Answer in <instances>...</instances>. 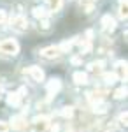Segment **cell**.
<instances>
[{
	"instance_id": "1",
	"label": "cell",
	"mask_w": 128,
	"mask_h": 132,
	"mask_svg": "<svg viewBox=\"0 0 128 132\" xmlns=\"http://www.w3.org/2000/svg\"><path fill=\"white\" fill-rule=\"evenodd\" d=\"M20 51V44L14 41V39H7V41L0 42V53H5V55H18Z\"/></svg>"
},
{
	"instance_id": "2",
	"label": "cell",
	"mask_w": 128,
	"mask_h": 132,
	"mask_svg": "<svg viewBox=\"0 0 128 132\" xmlns=\"http://www.w3.org/2000/svg\"><path fill=\"white\" fill-rule=\"evenodd\" d=\"M32 125H33V132H46L49 127V118L48 116H37L32 122Z\"/></svg>"
},
{
	"instance_id": "3",
	"label": "cell",
	"mask_w": 128,
	"mask_h": 132,
	"mask_svg": "<svg viewBox=\"0 0 128 132\" xmlns=\"http://www.w3.org/2000/svg\"><path fill=\"white\" fill-rule=\"evenodd\" d=\"M11 25H12V28L16 32H25L28 28V21H26V18H23V16H14L11 20Z\"/></svg>"
},
{
	"instance_id": "4",
	"label": "cell",
	"mask_w": 128,
	"mask_h": 132,
	"mask_svg": "<svg viewBox=\"0 0 128 132\" xmlns=\"http://www.w3.org/2000/svg\"><path fill=\"white\" fill-rule=\"evenodd\" d=\"M25 88H20L18 92H12V93H9L7 95V104H11V106H18L21 102V99H23V93H25Z\"/></svg>"
},
{
	"instance_id": "5",
	"label": "cell",
	"mask_w": 128,
	"mask_h": 132,
	"mask_svg": "<svg viewBox=\"0 0 128 132\" xmlns=\"http://www.w3.org/2000/svg\"><path fill=\"white\" fill-rule=\"evenodd\" d=\"M25 72L28 74L33 81H42V79H44V71H42L40 67H35V65H33V67H28Z\"/></svg>"
},
{
	"instance_id": "6",
	"label": "cell",
	"mask_w": 128,
	"mask_h": 132,
	"mask_svg": "<svg viewBox=\"0 0 128 132\" xmlns=\"http://www.w3.org/2000/svg\"><path fill=\"white\" fill-rule=\"evenodd\" d=\"M40 55H42L44 58H56V56H60V55H61V53H60V48H58V46H49V48L40 50Z\"/></svg>"
},
{
	"instance_id": "7",
	"label": "cell",
	"mask_w": 128,
	"mask_h": 132,
	"mask_svg": "<svg viewBox=\"0 0 128 132\" xmlns=\"http://www.w3.org/2000/svg\"><path fill=\"white\" fill-rule=\"evenodd\" d=\"M12 129H16V130H23L25 127H26V118L23 116V114H18V116H12Z\"/></svg>"
},
{
	"instance_id": "8",
	"label": "cell",
	"mask_w": 128,
	"mask_h": 132,
	"mask_svg": "<svg viewBox=\"0 0 128 132\" xmlns=\"http://www.w3.org/2000/svg\"><path fill=\"white\" fill-rule=\"evenodd\" d=\"M60 88H61L60 79H51V81L48 83V95H49V99L53 97V95H56V93H58Z\"/></svg>"
},
{
	"instance_id": "9",
	"label": "cell",
	"mask_w": 128,
	"mask_h": 132,
	"mask_svg": "<svg viewBox=\"0 0 128 132\" xmlns=\"http://www.w3.org/2000/svg\"><path fill=\"white\" fill-rule=\"evenodd\" d=\"M114 74H116V78H119V79H126V62H118Z\"/></svg>"
},
{
	"instance_id": "10",
	"label": "cell",
	"mask_w": 128,
	"mask_h": 132,
	"mask_svg": "<svg viewBox=\"0 0 128 132\" xmlns=\"http://www.w3.org/2000/svg\"><path fill=\"white\" fill-rule=\"evenodd\" d=\"M102 25H104V30H107V32H112L116 28V21H114V18H111L109 14L102 18Z\"/></svg>"
},
{
	"instance_id": "11",
	"label": "cell",
	"mask_w": 128,
	"mask_h": 132,
	"mask_svg": "<svg viewBox=\"0 0 128 132\" xmlns=\"http://www.w3.org/2000/svg\"><path fill=\"white\" fill-rule=\"evenodd\" d=\"M74 81L77 83V85H86L88 83L86 72H74Z\"/></svg>"
},
{
	"instance_id": "12",
	"label": "cell",
	"mask_w": 128,
	"mask_h": 132,
	"mask_svg": "<svg viewBox=\"0 0 128 132\" xmlns=\"http://www.w3.org/2000/svg\"><path fill=\"white\" fill-rule=\"evenodd\" d=\"M48 14H49V11H46L44 7H35L33 9V16L35 18H46Z\"/></svg>"
},
{
	"instance_id": "13",
	"label": "cell",
	"mask_w": 128,
	"mask_h": 132,
	"mask_svg": "<svg viewBox=\"0 0 128 132\" xmlns=\"http://www.w3.org/2000/svg\"><path fill=\"white\" fill-rule=\"evenodd\" d=\"M104 81H105V85H112V83L118 81V78L114 72H107V74H104Z\"/></svg>"
},
{
	"instance_id": "14",
	"label": "cell",
	"mask_w": 128,
	"mask_h": 132,
	"mask_svg": "<svg viewBox=\"0 0 128 132\" xmlns=\"http://www.w3.org/2000/svg\"><path fill=\"white\" fill-rule=\"evenodd\" d=\"M107 109H109V106L105 104V102H98V104H95V109H93V111L98 113V114H102V113H105Z\"/></svg>"
},
{
	"instance_id": "15",
	"label": "cell",
	"mask_w": 128,
	"mask_h": 132,
	"mask_svg": "<svg viewBox=\"0 0 128 132\" xmlns=\"http://www.w3.org/2000/svg\"><path fill=\"white\" fill-rule=\"evenodd\" d=\"M72 44H74V42H72V41L61 42V44H60V46H58V48H60V53H69V51L72 50Z\"/></svg>"
},
{
	"instance_id": "16",
	"label": "cell",
	"mask_w": 128,
	"mask_h": 132,
	"mask_svg": "<svg viewBox=\"0 0 128 132\" xmlns=\"http://www.w3.org/2000/svg\"><path fill=\"white\" fill-rule=\"evenodd\" d=\"M126 0H121V2H119V16H121V18H126Z\"/></svg>"
},
{
	"instance_id": "17",
	"label": "cell",
	"mask_w": 128,
	"mask_h": 132,
	"mask_svg": "<svg viewBox=\"0 0 128 132\" xmlns=\"http://www.w3.org/2000/svg\"><path fill=\"white\" fill-rule=\"evenodd\" d=\"M102 67H104V62H93V63H89V71L91 72H98Z\"/></svg>"
},
{
	"instance_id": "18",
	"label": "cell",
	"mask_w": 128,
	"mask_h": 132,
	"mask_svg": "<svg viewBox=\"0 0 128 132\" xmlns=\"http://www.w3.org/2000/svg\"><path fill=\"white\" fill-rule=\"evenodd\" d=\"M48 2H49L51 11H58L61 7V0H48Z\"/></svg>"
},
{
	"instance_id": "19",
	"label": "cell",
	"mask_w": 128,
	"mask_h": 132,
	"mask_svg": "<svg viewBox=\"0 0 128 132\" xmlns=\"http://www.w3.org/2000/svg\"><path fill=\"white\" fill-rule=\"evenodd\" d=\"M114 97H116V99H123V97H126V88H125V86H123V88H118L116 93H114Z\"/></svg>"
},
{
	"instance_id": "20",
	"label": "cell",
	"mask_w": 128,
	"mask_h": 132,
	"mask_svg": "<svg viewBox=\"0 0 128 132\" xmlns=\"http://www.w3.org/2000/svg\"><path fill=\"white\" fill-rule=\"evenodd\" d=\"M61 114H63L65 118H70V116L74 114V108H63V111H61Z\"/></svg>"
},
{
	"instance_id": "21",
	"label": "cell",
	"mask_w": 128,
	"mask_h": 132,
	"mask_svg": "<svg viewBox=\"0 0 128 132\" xmlns=\"http://www.w3.org/2000/svg\"><path fill=\"white\" fill-rule=\"evenodd\" d=\"M0 132H9V123L0 122Z\"/></svg>"
},
{
	"instance_id": "22",
	"label": "cell",
	"mask_w": 128,
	"mask_h": 132,
	"mask_svg": "<svg viewBox=\"0 0 128 132\" xmlns=\"http://www.w3.org/2000/svg\"><path fill=\"white\" fill-rule=\"evenodd\" d=\"M119 122H121V125H126V113H121L119 114Z\"/></svg>"
},
{
	"instance_id": "23",
	"label": "cell",
	"mask_w": 128,
	"mask_h": 132,
	"mask_svg": "<svg viewBox=\"0 0 128 132\" xmlns=\"http://www.w3.org/2000/svg\"><path fill=\"white\" fill-rule=\"evenodd\" d=\"M5 20H7V14H5L4 11H0V23H4Z\"/></svg>"
},
{
	"instance_id": "24",
	"label": "cell",
	"mask_w": 128,
	"mask_h": 132,
	"mask_svg": "<svg viewBox=\"0 0 128 132\" xmlns=\"http://www.w3.org/2000/svg\"><path fill=\"white\" fill-rule=\"evenodd\" d=\"M72 63H74V65H79V63H81V58H79V56H74V58H72Z\"/></svg>"
},
{
	"instance_id": "25",
	"label": "cell",
	"mask_w": 128,
	"mask_h": 132,
	"mask_svg": "<svg viewBox=\"0 0 128 132\" xmlns=\"http://www.w3.org/2000/svg\"><path fill=\"white\" fill-rule=\"evenodd\" d=\"M40 25H42V28H44V30H46V28H49V23H48V21H42Z\"/></svg>"
},
{
	"instance_id": "26",
	"label": "cell",
	"mask_w": 128,
	"mask_h": 132,
	"mask_svg": "<svg viewBox=\"0 0 128 132\" xmlns=\"http://www.w3.org/2000/svg\"><path fill=\"white\" fill-rule=\"evenodd\" d=\"M0 93H2V86H0Z\"/></svg>"
}]
</instances>
